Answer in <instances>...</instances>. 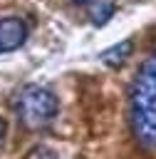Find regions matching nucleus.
I'll return each instance as SVG.
<instances>
[{"label": "nucleus", "instance_id": "1", "mask_svg": "<svg viewBox=\"0 0 156 159\" xmlns=\"http://www.w3.org/2000/svg\"><path fill=\"white\" fill-rule=\"evenodd\" d=\"M131 129L144 147L156 149V52L141 65L131 87Z\"/></svg>", "mask_w": 156, "mask_h": 159}, {"label": "nucleus", "instance_id": "6", "mask_svg": "<svg viewBox=\"0 0 156 159\" xmlns=\"http://www.w3.org/2000/svg\"><path fill=\"white\" fill-rule=\"evenodd\" d=\"M114 15V2H99L94 10H92V20L97 22V25H104V22H109V17Z\"/></svg>", "mask_w": 156, "mask_h": 159}, {"label": "nucleus", "instance_id": "7", "mask_svg": "<svg viewBox=\"0 0 156 159\" xmlns=\"http://www.w3.org/2000/svg\"><path fill=\"white\" fill-rule=\"evenodd\" d=\"M5 137H7V122H5V117H0V149L5 144Z\"/></svg>", "mask_w": 156, "mask_h": 159}, {"label": "nucleus", "instance_id": "3", "mask_svg": "<svg viewBox=\"0 0 156 159\" xmlns=\"http://www.w3.org/2000/svg\"><path fill=\"white\" fill-rule=\"evenodd\" d=\"M25 40H27V22L22 17L17 15L0 17V55L22 47Z\"/></svg>", "mask_w": 156, "mask_h": 159}, {"label": "nucleus", "instance_id": "8", "mask_svg": "<svg viewBox=\"0 0 156 159\" xmlns=\"http://www.w3.org/2000/svg\"><path fill=\"white\" fill-rule=\"evenodd\" d=\"M72 2H77V5H87V2H92V0H72Z\"/></svg>", "mask_w": 156, "mask_h": 159}, {"label": "nucleus", "instance_id": "2", "mask_svg": "<svg viewBox=\"0 0 156 159\" xmlns=\"http://www.w3.org/2000/svg\"><path fill=\"white\" fill-rule=\"evenodd\" d=\"M57 112H59V102L52 89H47L42 84L22 87V92L17 97V114L25 127L42 129L57 117Z\"/></svg>", "mask_w": 156, "mask_h": 159}, {"label": "nucleus", "instance_id": "5", "mask_svg": "<svg viewBox=\"0 0 156 159\" xmlns=\"http://www.w3.org/2000/svg\"><path fill=\"white\" fill-rule=\"evenodd\" d=\"M22 159H59V157H57V152H54L52 147H47V144H35V147H30V149L25 152Z\"/></svg>", "mask_w": 156, "mask_h": 159}, {"label": "nucleus", "instance_id": "4", "mask_svg": "<svg viewBox=\"0 0 156 159\" xmlns=\"http://www.w3.org/2000/svg\"><path fill=\"white\" fill-rule=\"evenodd\" d=\"M131 52H134V42H131V40H121V42L106 47L99 57H102V62H104L106 67H121V65L131 57Z\"/></svg>", "mask_w": 156, "mask_h": 159}]
</instances>
